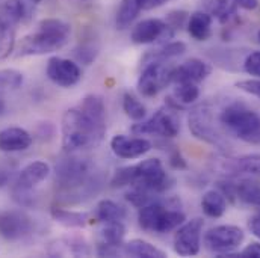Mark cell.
<instances>
[{
  "instance_id": "6da1fadb",
  "label": "cell",
  "mask_w": 260,
  "mask_h": 258,
  "mask_svg": "<svg viewBox=\"0 0 260 258\" xmlns=\"http://www.w3.org/2000/svg\"><path fill=\"white\" fill-rule=\"evenodd\" d=\"M62 148L76 153L97 146L106 134V106L99 95H86L77 107L68 109L62 117Z\"/></svg>"
},
{
  "instance_id": "7a4b0ae2",
  "label": "cell",
  "mask_w": 260,
  "mask_h": 258,
  "mask_svg": "<svg viewBox=\"0 0 260 258\" xmlns=\"http://www.w3.org/2000/svg\"><path fill=\"white\" fill-rule=\"evenodd\" d=\"M56 186L65 201H80L95 194L99 177L95 166L88 159L70 157L56 165Z\"/></svg>"
},
{
  "instance_id": "3957f363",
  "label": "cell",
  "mask_w": 260,
  "mask_h": 258,
  "mask_svg": "<svg viewBox=\"0 0 260 258\" xmlns=\"http://www.w3.org/2000/svg\"><path fill=\"white\" fill-rule=\"evenodd\" d=\"M71 26L58 18H46L38 29L26 35L17 47L18 56H40L58 52L68 43Z\"/></svg>"
},
{
  "instance_id": "277c9868",
  "label": "cell",
  "mask_w": 260,
  "mask_h": 258,
  "mask_svg": "<svg viewBox=\"0 0 260 258\" xmlns=\"http://www.w3.org/2000/svg\"><path fill=\"white\" fill-rule=\"evenodd\" d=\"M168 183L170 178L159 159H147L138 165L121 168L114 174L111 180L112 188L132 186L147 189L154 194L167 191L170 188Z\"/></svg>"
},
{
  "instance_id": "5b68a950",
  "label": "cell",
  "mask_w": 260,
  "mask_h": 258,
  "mask_svg": "<svg viewBox=\"0 0 260 258\" xmlns=\"http://www.w3.org/2000/svg\"><path fill=\"white\" fill-rule=\"evenodd\" d=\"M219 123L235 137L247 143L260 145V115L257 112L241 104H232L221 112Z\"/></svg>"
},
{
  "instance_id": "8992f818",
  "label": "cell",
  "mask_w": 260,
  "mask_h": 258,
  "mask_svg": "<svg viewBox=\"0 0 260 258\" xmlns=\"http://www.w3.org/2000/svg\"><path fill=\"white\" fill-rule=\"evenodd\" d=\"M185 213L177 207H168V202L154 201L139 208L138 220L142 230L150 233H168L179 228L185 222Z\"/></svg>"
},
{
  "instance_id": "52a82bcc",
  "label": "cell",
  "mask_w": 260,
  "mask_h": 258,
  "mask_svg": "<svg viewBox=\"0 0 260 258\" xmlns=\"http://www.w3.org/2000/svg\"><path fill=\"white\" fill-rule=\"evenodd\" d=\"M245 234L239 227L235 225H219L210 228L204 234V245L218 257H224L225 254L235 252L244 242Z\"/></svg>"
},
{
  "instance_id": "ba28073f",
  "label": "cell",
  "mask_w": 260,
  "mask_h": 258,
  "mask_svg": "<svg viewBox=\"0 0 260 258\" xmlns=\"http://www.w3.org/2000/svg\"><path fill=\"white\" fill-rule=\"evenodd\" d=\"M49 174H50V165L43 160H37L26 165L18 172L14 181V188H12L14 199L21 205H27L26 198H29L30 191L37 188L40 183H43L49 177Z\"/></svg>"
},
{
  "instance_id": "9c48e42d",
  "label": "cell",
  "mask_w": 260,
  "mask_h": 258,
  "mask_svg": "<svg viewBox=\"0 0 260 258\" xmlns=\"http://www.w3.org/2000/svg\"><path fill=\"white\" fill-rule=\"evenodd\" d=\"M135 134H159L164 137H174L180 131L177 117L170 109H159L150 120L138 123L132 127Z\"/></svg>"
},
{
  "instance_id": "30bf717a",
  "label": "cell",
  "mask_w": 260,
  "mask_h": 258,
  "mask_svg": "<svg viewBox=\"0 0 260 258\" xmlns=\"http://www.w3.org/2000/svg\"><path fill=\"white\" fill-rule=\"evenodd\" d=\"M174 29L164 20L147 18L138 23L132 30V41L135 44H153V43H167L174 36Z\"/></svg>"
},
{
  "instance_id": "8fae6325",
  "label": "cell",
  "mask_w": 260,
  "mask_h": 258,
  "mask_svg": "<svg viewBox=\"0 0 260 258\" xmlns=\"http://www.w3.org/2000/svg\"><path fill=\"white\" fill-rule=\"evenodd\" d=\"M203 227L204 220L201 217H195L186 224H182L174 236V251L179 255L194 257L200 252Z\"/></svg>"
},
{
  "instance_id": "7c38bea8",
  "label": "cell",
  "mask_w": 260,
  "mask_h": 258,
  "mask_svg": "<svg viewBox=\"0 0 260 258\" xmlns=\"http://www.w3.org/2000/svg\"><path fill=\"white\" fill-rule=\"evenodd\" d=\"M171 69L165 62H150L145 65L144 71L138 80V91L144 97H154L157 95L171 80H170Z\"/></svg>"
},
{
  "instance_id": "4fadbf2b",
  "label": "cell",
  "mask_w": 260,
  "mask_h": 258,
  "mask_svg": "<svg viewBox=\"0 0 260 258\" xmlns=\"http://www.w3.org/2000/svg\"><path fill=\"white\" fill-rule=\"evenodd\" d=\"M34 230L32 219L20 210L0 211V237L15 242L29 236Z\"/></svg>"
},
{
  "instance_id": "5bb4252c",
  "label": "cell",
  "mask_w": 260,
  "mask_h": 258,
  "mask_svg": "<svg viewBox=\"0 0 260 258\" xmlns=\"http://www.w3.org/2000/svg\"><path fill=\"white\" fill-rule=\"evenodd\" d=\"M189 130L192 131L197 139L212 143V145H222V137L219 136L218 130L213 123L212 110L207 106H198L189 114Z\"/></svg>"
},
{
  "instance_id": "9a60e30c",
  "label": "cell",
  "mask_w": 260,
  "mask_h": 258,
  "mask_svg": "<svg viewBox=\"0 0 260 258\" xmlns=\"http://www.w3.org/2000/svg\"><path fill=\"white\" fill-rule=\"evenodd\" d=\"M46 74L55 85L62 88H71L77 85L82 79V71L79 65L70 59L58 58V56L49 59Z\"/></svg>"
},
{
  "instance_id": "2e32d148",
  "label": "cell",
  "mask_w": 260,
  "mask_h": 258,
  "mask_svg": "<svg viewBox=\"0 0 260 258\" xmlns=\"http://www.w3.org/2000/svg\"><path fill=\"white\" fill-rule=\"evenodd\" d=\"M111 148L120 159H138L151 150V142L144 137H127L124 134H117L111 140Z\"/></svg>"
},
{
  "instance_id": "e0dca14e",
  "label": "cell",
  "mask_w": 260,
  "mask_h": 258,
  "mask_svg": "<svg viewBox=\"0 0 260 258\" xmlns=\"http://www.w3.org/2000/svg\"><path fill=\"white\" fill-rule=\"evenodd\" d=\"M212 72V66L201 61V59H189L186 61L185 64H182L177 68H173L171 69V74H170V80L173 83H183V82H203L207 76H210Z\"/></svg>"
},
{
  "instance_id": "ac0fdd59",
  "label": "cell",
  "mask_w": 260,
  "mask_h": 258,
  "mask_svg": "<svg viewBox=\"0 0 260 258\" xmlns=\"http://www.w3.org/2000/svg\"><path fill=\"white\" fill-rule=\"evenodd\" d=\"M43 0H6L3 5V14L11 24L29 23Z\"/></svg>"
},
{
  "instance_id": "d6986e66",
  "label": "cell",
  "mask_w": 260,
  "mask_h": 258,
  "mask_svg": "<svg viewBox=\"0 0 260 258\" xmlns=\"http://www.w3.org/2000/svg\"><path fill=\"white\" fill-rule=\"evenodd\" d=\"M32 134L21 127H8L0 131V151L3 153L24 151L32 145Z\"/></svg>"
},
{
  "instance_id": "ffe728a7",
  "label": "cell",
  "mask_w": 260,
  "mask_h": 258,
  "mask_svg": "<svg viewBox=\"0 0 260 258\" xmlns=\"http://www.w3.org/2000/svg\"><path fill=\"white\" fill-rule=\"evenodd\" d=\"M213 17L209 12L197 11L188 18V32L197 41H206L212 35Z\"/></svg>"
},
{
  "instance_id": "44dd1931",
  "label": "cell",
  "mask_w": 260,
  "mask_h": 258,
  "mask_svg": "<svg viewBox=\"0 0 260 258\" xmlns=\"http://www.w3.org/2000/svg\"><path fill=\"white\" fill-rule=\"evenodd\" d=\"M225 174H257L260 172V154H247L236 159H230L224 165Z\"/></svg>"
},
{
  "instance_id": "7402d4cb",
  "label": "cell",
  "mask_w": 260,
  "mask_h": 258,
  "mask_svg": "<svg viewBox=\"0 0 260 258\" xmlns=\"http://www.w3.org/2000/svg\"><path fill=\"white\" fill-rule=\"evenodd\" d=\"M121 252L124 255L136 258H164L167 257V254L164 251H160L159 248H156L154 245L141 240V239H133L127 243H124L121 246Z\"/></svg>"
},
{
  "instance_id": "603a6c76",
  "label": "cell",
  "mask_w": 260,
  "mask_h": 258,
  "mask_svg": "<svg viewBox=\"0 0 260 258\" xmlns=\"http://www.w3.org/2000/svg\"><path fill=\"white\" fill-rule=\"evenodd\" d=\"M186 52V44L182 41H174V43H165L160 49L151 50L145 55L144 64L150 62H167L173 58H177Z\"/></svg>"
},
{
  "instance_id": "cb8c5ba5",
  "label": "cell",
  "mask_w": 260,
  "mask_h": 258,
  "mask_svg": "<svg viewBox=\"0 0 260 258\" xmlns=\"http://www.w3.org/2000/svg\"><path fill=\"white\" fill-rule=\"evenodd\" d=\"M50 214L58 224L64 225L67 228H83L89 222L88 213L71 211V210H65V208H59V207H53L50 210Z\"/></svg>"
},
{
  "instance_id": "d4e9b609",
  "label": "cell",
  "mask_w": 260,
  "mask_h": 258,
  "mask_svg": "<svg viewBox=\"0 0 260 258\" xmlns=\"http://www.w3.org/2000/svg\"><path fill=\"white\" fill-rule=\"evenodd\" d=\"M126 208L111 199H103L97 204L95 208V216L99 220H102L103 224H109V222H123L126 217Z\"/></svg>"
},
{
  "instance_id": "484cf974",
  "label": "cell",
  "mask_w": 260,
  "mask_h": 258,
  "mask_svg": "<svg viewBox=\"0 0 260 258\" xmlns=\"http://www.w3.org/2000/svg\"><path fill=\"white\" fill-rule=\"evenodd\" d=\"M201 208L209 217H221L227 210L225 196L218 191H209L201 198Z\"/></svg>"
},
{
  "instance_id": "4316f807",
  "label": "cell",
  "mask_w": 260,
  "mask_h": 258,
  "mask_svg": "<svg viewBox=\"0 0 260 258\" xmlns=\"http://www.w3.org/2000/svg\"><path fill=\"white\" fill-rule=\"evenodd\" d=\"M207 9L209 14L215 17L219 23H227L236 15L239 8L235 0H209Z\"/></svg>"
},
{
  "instance_id": "83f0119b",
  "label": "cell",
  "mask_w": 260,
  "mask_h": 258,
  "mask_svg": "<svg viewBox=\"0 0 260 258\" xmlns=\"http://www.w3.org/2000/svg\"><path fill=\"white\" fill-rule=\"evenodd\" d=\"M141 11H142L141 0H123L117 12V27L121 30L129 27Z\"/></svg>"
},
{
  "instance_id": "f1b7e54d",
  "label": "cell",
  "mask_w": 260,
  "mask_h": 258,
  "mask_svg": "<svg viewBox=\"0 0 260 258\" xmlns=\"http://www.w3.org/2000/svg\"><path fill=\"white\" fill-rule=\"evenodd\" d=\"M236 198L248 205L260 207V185L250 180L241 181L236 185Z\"/></svg>"
},
{
  "instance_id": "f546056e",
  "label": "cell",
  "mask_w": 260,
  "mask_h": 258,
  "mask_svg": "<svg viewBox=\"0 0 260 258\" xmlns=\"http://www.w3.org/2000/svg\"><path fill=\"white\" fill-rule=\"evenodd\" d=\"M126 236V228L123 222H109L102 230V243L114 245V246H123V240Z\"/></svg>"
},
{
  "instance_id": "4dcf8cb0",
  "label": "cell",
  "mask_w": 260,
  "mask_h": 258,
  "mask_svg": "<svg viewBox=\"0 0 260 258\" xmlns=\"http://www.w3.org/2000/svg\"><path fill=\"white\" fill-rule=\"evenodd\" d=\"M15 46V32L9 21H0V61L8 58Z\"/></svg>"
},
{
  "instance_id": "1f68e13d",
  "label": "cell",
  "mask_w": 260,
  "mask_h": 258,
  "mask_svg": "<svg viewBox=\"0 0 260 258\" xmlns=\"http://www.w3.org/2000/svg\"><path fill=\"white\" fill-rule=\"evenodd\" d=\"M200 97V88L194 82L177 83L174 89V98L182 104H191Z\"/></svg>"
},
{
  "instance_id": "d6a6232c",
  "label": "cell",
  "mask_w": 260,
  "mask_h": 258,
  "mask_svg": "<svg viewBox=\"0 0 260 258\" xmlns=\"http://www.w3.org/2000/svg\"><path fill=\"white\" fill-rule=\"evenodd\" d=\"M123 109L126 112V115L133 121H142L145 118V106L130 92H126L123 95Z\"/></svg>"
},
{
  "instance_id": "836d02e7",
  "label": "cell",
  "mask_w": 260,
  "mask_h": 258,
  "mask_svg": "<svg viewBox=\"0 0 260 258\" xmlns=\"http://www.w3.org/2000/svg\"><path fill=\"white\" fill-rule=\"evenodd\" d=\"M24 82V76L18 69L5 68L0 69V91L6 89H18Z\"/></svg>"
},
{
  "instance_id": "e575fe53",
  "label": "cell",
  "mask_w": 260,
  "mask_h": 258,
  "mask_svg": "<svg viewBox=\"0 0 260 258\" xmlns=\"http://www.w3.org/2000/svg\"><path fill=\"white\" fill-rule=\"evenodd\" d=\"M156 195L157 194L150 192V191H147V189L133 188L129 194L126 195V199L129 201L132 205L141 208V207H144V205H147V204H151V202L157 201V196H156Z\"/></svg>"
},
{
  "instance_id": "d590c367",
  "label": "cell",
  "mask_w": 260,
  "mask_h": 258,
  "mask_svg": "<svg viewBox=\"0 0 260 258\" xmlns=\"http://www.w3.org/2000/svg\"><path fill=\"white\" fill-rule=\"evenodd\" d=\"M244 69L250 76L260 77V52H253L251 55L247 56V59L244 62Z\"/></svg>"
},
{
  "instance_id": "8d00e7d4",
  "label": "cell",
  "mask_w": 260,
  "mask_h": 258,
  "mask_svg": "<svg viewBox=\"0 0 260 258\" xmlns=\"http://www.w3.org/2000/svg\"><path fill=\"white\" fill-rule=\"evenodd\" d=\"M238 88L247 94L260 98V80H241L238 82Z\"/></svg>"
},
{
  "instance_id": "74e56055",
  "label": "cell",
  "mask_w": 260,
  "mask_h": 258,
  "mask_svg": "<svg viewBox=\"0 0 260 258\" xmlns=\"http://www.w3.org/2000/svg\"><path fill=\"white\" fill-rule=\"evenodd\" d=\"M186 18H188V14L186 12H183V11H174V12H171L168 15V21L167 23L176 30L177 27L180 29L183 26V23H185Z\"/></svg>"
},
{
  "instance_id": "f35d334b",
  "label": "cell",
  "mask_w": 260,
  "mask_h": 258,
  "mask_svg": "<svg viewBox=\"0 0 260 258\" xmlns=\"http://www.w3.org/2000/svg\"><path fill=\"white\" fill-rule=\"evenodd\" d=\"M238 257L242 258H260V243H250L245 249H242Z\"/></svg>"
},
{
  "instance_id": "ab89813d",
  "label": "cell",
  "mask_w": 260,
  "mask_h": 258,
  "mask_svg": "<svg viewBox=\"0 0 260 258\" xmlns=\"http://www.w3.org/2000/svg\"><path fill=\"white\" fill-rule=\"evenodd\" d=\"M248 228H250V231H251L253 236H256L257 239H260V213L254 214L248 220Z\"/></svg>"
},
{
  "instance_id": "60d3db41",
  "label": "cell",
  "mask_w": 260,
  "mask_h": 258,
  "mask_svg": "<svg viewBox=\"0 0 260 258\" xmlns=\"http://www.w3.org/2000/svg\"><path fill=\"white\" fill-rule=\"evenodd\" d=\"M171 165H173L176 169H185V168H186V162L183 160V157L180 156L179 151H176L174 154H171Z\"/></svg>"
},
{
  "instance_id": "b9f144b4",
  "label": "cell",
  "mask_w": 260,
  "mask_h": 258,
  "mask_svg": "<svg viewBox=\"0 0 260 258\" xmlns=\"http://www.w3.org/2000/svg\"><path fill=\"white\" fill-rule=\"evenodd\" d=\"M238 8L241 9H247V11H253L259 6V0H235Z\"/></svg>"
},
{
  "instance_id": "7bdbcfd3",
  "label": "cell",
  "mask_w": 260,
  "mask_h": 258,
  "mask_svg": "<svg viewBox=\"0 0 260 258\" xmlns=\"http://www.w3.org/2000/svg\"><path fill=\"white\" fill-rule=\"evenodd\" d=\"M141 2H142V9H154V8H159L170 0H141Z\"/></svg>"
},
{
  "instance_id": "ee69618b",
  "label": "cell",
  "mask_w": 260,
  "mask_h": 258,
  "mask_svg": "<svg viewBox=\"0 0 260 258\" xmlns=\"http://www.w3.org/2000/svg\"><path fill=\"white\" fill-rule=\"evenodd\" d=\"M6 181H8V175H6L5 172H0V188H2L3 185H6Z\"/></svg>"
},
{
  "instance_id": "f6af8a7d",
  "label": "cell",
  "mask_w": 260,
  "mask_h": 258,
  "mask_svg": "<svg viewBox=\"0 0 260 258\" xmlns=\"http://www.w3.org/2000/svg\"><path fill=\"white\" fill-rule=\"evenodd\" d=\"M3 112H5V101L0 98V115H2Z\"/></svg>"
},
{
  "instance_id": "bcb514c9",
  "label": "cell",
  "mask_w": 260,
  "mask_h": 258,
  "mask_svg": "<svg viewBox=\"0 0 260 258\" xmlns=\"http://www.w3.org/2000/svg\"><path fill=\"white\" fill-rule=\"evenodd\" d=\"M257 36H259V40H260V30H259V33H257Z\"/></svg>"
}]
</instances>
